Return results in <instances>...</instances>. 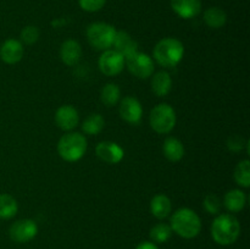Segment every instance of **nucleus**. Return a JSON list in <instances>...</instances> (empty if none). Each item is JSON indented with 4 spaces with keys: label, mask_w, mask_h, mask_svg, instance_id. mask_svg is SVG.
I'll return each instance as SVG.
<instances>
[{
    "label": "nucleus",
    "mask_w": 250,
    "mask_h": 249,
    "mask_svg": "<svg viewBox=\"0 0 250 249\" xmlns=\"http://www.w3.org/2000/svg\"><path fill=\"white\" fill-rule=\"evenodd\" d=\"M125 65H127V68L132 75L141 80L149 78L154 72L153 59L146 54L139 53V51L125 59Z\"/></svg>",
    "instance_id": "0eeeda50"
},
{
    "label": "nucleus",
    "mask_w": 250,
    "mask_h": 249,
    "mask_svg": "<svg viewBox=\"0 0 250 249\" xmlns=\"http://www.w3.org/2000/svg\"><path fill=\"white\" fill-rule=\"evenodd\" d=\"M87 151V139L78 132L63 134L58 143V153L68 163L78 161Z\"/></svg>",
    "instance_id": "20e7f679"
},
{
    "label": "nucleus",
    "mask_w": 250,
    "mask_h": 249,
    "mask_svg": "<svg viewBox=\"0 0 250 249\" xmlns=\"http://www.w3.org/2000/svg\"><path fill=\"white\" fill-rule=\"evenodd\" d=\"M171 234H172V228L170 225L165 224V222L156 224L155 226L151 227L150 232H149L151 241L155 243H165L170 239Z\"/></svg>",
    "instance_id": "393cba45"
},
{
    "label": "nucleus",
    "mask_w": 250,
    "mask_h": 249,
    "mask_svg": "<svg viewBox=\"0 0 250 249\" xmlns=\"http://www.w3.org/2000/svg\"><path fill=\"white\" fill-rule=\"evenodd\" d=\"M247 203V197L243 190L231 189L225 194L224 204L226 209L231 212H238L244 209Z\"/></svg>",
    "instance_id": "aec40b11"
},
{
    "label": "nucleus",
    "mask_w": 250,
    "mask_h": 249,
    "mask_svg": "<svg viewBox=\"0 0 250 249\" xmlns=\"http://www.w3.org/2000/svg\"><path fill=\"white\" fill-rule=\"evenodd\" d=\"M97 156L106 164H119L124 159V149L115 142H100L95 148Z\"/></svg>",
    "instance_id": "9d476101"
},
{
    "label": "nucleus",
    "mask_w": 250,
    "mask_h": 249,
    "mask_svg": "<svg viewBox=\"0 0 250 249\" xmlns=\"http://www.w3.org/2000/svg\"><path fill=\"white\" fill-rule=\"evenodd\" d=\"M23 56V45L16 39H7L0 46V58L5 63L15 65L20 62Z\"/></svg>",
    "instance_id": "ddd939ff"
},
{
    "label": "nucleus",
    "mask_w": 250,
    "mask_h": 249,
    "mask_svg": "<svg viewBox=\"0 0 250 249\" xmlns=\"http://www.w3.org/2000/svg\"><path fill=\"white\" fill-rule=\"evenodd\" d=\"M136 249H159L158 246L153 242H142L137 246Z\"/></svg>",
    "instance_id": "7c9ffc66"
},
{
    "label": "nucleus",
    "mask_w": 250,
    "mask_h": 249,
    "mask_svg": "<svg viewBox=\"0 0 250 249\" xmlns=\"http://www.w3.org/2000/svg\"><path fill=\"white\" fill-rule=\"evenodd\" d=\"M112 45L115 48L114 50L121 54L125 59L138 51V44H137V42L132 38L131 34L125 31L116 32V36H115Z\"/></svg>",
    "instance_id": "2eb2a0df"
},
{
    "label": "nucleus",
    "mask_w": 250,
    "mask_h": 249,
    "mask_svg": "<svg viewBox=\"0 0 250 249\" xmlns=\"http://www.w3.org/2000/svg\"><path fill=\"white\" fill-rule=\"evenodd\" d=\"M226 21V12L222 9H220V7H209V9L204 12V22L210 27V28H221V27L225 26Z\"/></svg>",
    "instance_id": "412c9836"
},
{
    "label": "nucleus",
    "mask_w": 250,
    "mask_h": 249,
    "mask_svg": "<svg viewBox=\"0 0 250 249\" xmlns=\"http://www.w3.org/2000/svg\"><path fill=\"white\" fill-rule=\"evenodd\" d=\"M81 56H82V48L77 41L68 39V41L63 42L60 48V58L65 65H77Z\"/></svg>",
    "instance_id": "dca6fc26"
},
{
    "label": "nucleus",
    "mask_w": 250,
    "mask_h": 249,
    "mask_svg": "<svg viewBox=\"0 0 250 249\" xmlns=\"http://www.w3.org/2000/svg\"><path fill=\"white\" fill-rule=\"evenodd\" d=\"M241 224L231 214H221L212 221L211 236L217 244L229 246L238 239Z\"/></svg>",
    "instance_id": "f257e3e1"
},
{
    "label": "nucleus",
    "mask_w": 250,
    "mask_h": 249,
    "mask_svg": "<svg viewBox=\"0 0 250 249\" xmlns=\"http://www.w3.org/2000/svg\"><path fill=\"white\" fill-rule=\"evenodd\" d=\"M38 233V226L31 219H22L14 222L10 227V238L17 243H26L32 241Z\"/></svg>",
    "instance_id": "1a4fd4ad"
},
{
    "label": "nucleus",
    "mask_w": 250,
    "mask_h": 249,
    "mask_svg": "<svg viewBox=\"0 0 250 249\" xmlns=\"http://www.w3.org/2000/svg\"><path fill=\"white\" fill-rule=\"evenodd\" d=\"M185 46L176 38H164L153 50V56L159 65L164 67H175L183 58Z\"/></svg>",
    "instance_id": "7ed1b4c3"
},
{
    "label": "nucleus",
    "mask_w": 250,
    "mask_h": 249,
    "mask_svg": "<svg viewBox=\"0 0 250 249\" xmlns=\"http://www.w3.org/2000/svg\"><path fill=\"white\" fill-rule=\"evenodd\" d=\"M239 143H242V138L241 137L236 136V137H232V138L229 139V143H227V145H229V148L231 149V150L238 151L243 148V145H239Z\"/></svg>",
    "instance_id": "c756f323"
},
{
    "label": "nucleus",
    "mask_w": 250,
    "mask_h": 249,
    "mask_svg": "<svg viewBox=\"0 0 250 249\" xmlns=\"http://www.w3.org/2000/svg\"><path fill=\"white\" fill-rule=\"evenodd\" d=\"M39 36H41V32L36 26H27L21 31V41L27 45L36 43L39 39Z\"/></svg>",
    "instance_id": "bb28decb"
},
{
    "label": "nucleus",
    "mask_w": 250,
    "mask_h": 249,
    "mask_svg": "<svg viewBox=\"0 0 250 249\" xmlns=\"http://www.w3.org/2000/svg\"><path fill=\"white\" fill-rule=\"evenodd\" d=\"M172 88V78L170 73L166 71H160L155 73L151 80V90L155 93L158 97H165L170 93Z\"/></svg>",
    "instance_id": "6ab92c4d"
},
{
    "label": "nucleus",
    "mask_w": 250,
    "mask_h": 249,
    "mask_svg": "<svg viewBox=\"0 0 250 249\" xmlns=\"http://www.w3.org/2000/svg\"><path fill=\"white\" fill-rule=\"evenodd\" d=\"M19 204L10 194H0V219L9 220L17 214Z\"/></svg>",
    "instance_id": "4be33fe9"
},
{
    "label": "nucleus",
    "mask_w": 250,
    "mask_h": 249,
    "mask_svg": "<svg viewBox=\"0 0 250 249\" xmlns=\"http://www.w3.org/2000/svg\"><path fill=\"white\" fill-rule=\"evenodd\" d=\"M106 0H78L81 9L87 12L99 11L104 7Z\"/></svg>",
    "instance_id": "c85d7f7f"
},
{
    "label": "nucleus",
    "mask_w": 250,
    "mask_h": 249,
    "mask_svg": "<svg viewBox=\"0 0 250 249\" xmlns=\"http://www.w3.org/2000/svg\"><path fill=\"white\" fill-rule=\"evenodd\" d=\"M150 126L156 133L166 134L170 133L176 126V112L171 105L158 104L150 111L149 116Z\"/></svg>",
    "instance_id": "423d86ee"
},
{
    "label": "nucleus",
    "mask_w": 250,
    "mask_h": 249,
    "mask_svg": "<svg viewBox=\"0 0 250 249\" xmlns=\"http://www.w3.org/2000/svg\"><path fill=\"white\" fill-rule=\"evenodd\" d=\"M120 97H121V92H120L119 85L114 84V83H109L105 85L100 93V99H102L103 104L107 107L115 106L119 103Z\"/></svg>",
    "instance_id": "b1692460"
},
{
    "label": "nucleus",
    "mask_w": 250,
    "mask_h": 249,
    "mask_svg": "<svg viewBox=\"0 0 250 249\" xmlns=\"http://www.w3.org/2000/svg\"><path fill=\"white\" fill-rule=\"evenodd\" d=\"M163 150L165 158L172 163H177L185 156V146H183L182 142L175 137H168L165 139Z\"/></svg>",
    "instance_id": "a211bd4d"
},
{
    "label": "nucleus",
    "mask_w": 250,
    "mask_h": 249,
    "mask_svg": "<svg viewBox=\"0 0 250 249\" xmlns=\"http://www.w3.org/2000/svg\"><path fill=\"white\" fill-rule=\"evenodd\" d=\"M171 228L182 238L190 239L199 234L202 229V220L195 211L188 208H182L173 212L171 217Z\"/></svg>",
    "instance_id": "f03ea898"
},
{
    "label": "nucleus",
    "mask_w": 250,
    "mask_h": 249,
    "mask_svg": "<svg viewBox=\"0 0 250 249\" xmlns=\"http://www.w3.org/2000/svg\"><path fill=\"white\" fill-rule=\"evenodd\" d=\"M116 32L112 24L95 22L88 26L87 39L95 50H107L112 46Z\"/></svg>",
    "instance_id": "39448f33"
},
{
    "label": "nucleus",
    "mask_w": 250,
    "mask_h": 249,
    "mask_svg": "<svg viewBox=\"0 0 250 249\" xmlns=\"http://www.w3.org/2000/svg\"><path fill=\"white\" fill-rule=\"evenodd\" d=\"M143 109L134 97H126L120 103V115L128 124H138L142 119Z\"/></svg>",
    "instance_id": "9b49d317"
},
{
    "label": "nucleus",
    "mask_w": 250,
    "mask_h": 249,
    "mask_svg": "<svg viewBox=\"0 0 250 249\" xmlns=\"http://www.w3.org/2000/svg\"><path fill=\"white\" fill-rule=\"evenodd\" d=\"M204 208L209 214H219L221 209V200L215 194H208L204 199Z\"/></svg>",
    "instance_id": "cd10ccee"
},
{
    "label": "nucleus",
    "mask_w": 250,
    "mask_h": 249,
    "mask_svg": "<svg viewBox=\"0 0 250 249\" xmlns=\"http://www.w3.org/2000/svg\"><path fill=\"white\" fill-rule=\"evenodd\" d=\"M172 203L165 194H156L150 202V212L159 220L166 219L171 214Z\"/></svg>",
    "instance_id": "f3484780"
},
{
    "label": "nucleus",
    "mask_w": 250,
    "mask_h": 249,
    "mask_svg": "<svg viewBox=\"0 0 250 249\" xmlns=\"http://www.w3.org/2000/svg\"><path fill=\"white\" fill-rule=\"evenodd\" d=\"M55 122L62 131H72L80 122V115L71 105H62L56 110Z\"/></svg>",
    "instance_id": "f8f14e48"
},
{
    "label": "nucleus",
    "mask_w": 250,
    "mask_h": 249,
    "mask_svg": "<svg viewBox=\"0 0 250 249\" xmlns=\"http://www.w3.org/2000/svg\"><path fill=\"white\" fill-rule=\"evenodd\" d=\"M98 65H99V70L102 71V73H104L105 76H109V77H114V76L121 73L124 70L125 58L116 50L107 49L100 55Z\"/></svg>",
    "instance_id": "6e6552de"
},
{
    "label": "nucleus",
    "mask_w": 250,
    "mask_h": 249,
    "mask_svg": "<svg viewBox=\"0 0 250 249\" xmlns=\"http://www.w3.org/2000/svg\"><path fill=\"white\" fill-rule=\"evenodd\" d=\"M171 7L180 17L193 19L202 11V0H171Z\"/></svg>",
    "instance_id": "4468645a"
},
{
    "label": "nucleus",
    "mask_w": 250,
    "mask_h": 249,
    "mask_svg": "<svg viewBox=\"0 0 250 249\" xmlns=\"http://www.w3.org/2000/svg\"><path fill=\"white\" fill-rule=\"evenodd\" d=\"M234 180L241 187L248 188L250 186V161L243 160L234 168Z\"/></svg>",
    "instance_id": "a878e982"
},
{
    "label": "nucleus",
    "mask_w": 250,
    "mask_h": 249,
    "mask_svg": "<svg viewBox=\"0 0 250 249\" xmlns=\"http://www.w3.org/2000/svg\"><path fill=\"white\" fill-rule=\"evenodd\" d=\"M105 126V120L102 115L99 114H92L83 121L82 129L85 134L89 136H95L99 134L103 131Z\"/></svg>",
    "instance_id": "5701e85b"
}]
</instances>
